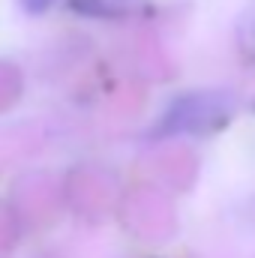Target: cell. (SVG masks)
I'll return each mask as SVG.
<instances>
[{
    "mask_svg": "<svg viewBox=\"0 0 255 258\" xmlns=\"http://www.w3.org/2000/svg\"><path fill=\"white\" fill-rule=\"evenodd\" d=\"M69 3L75 12L90 18H126L144 6V0H69Z\"/></svg>",
    "mask_w": 255,
    "mask_h": 258,
    "instance_id": "2",
    "label": "cell"
},
{
    "mask_svg": "<svg viewBox=\"0 0 255 258\" xmlns=\"http://www.w3.org/2000/svg\"><path fill=\"white\" fill-rule=\"evenodd\" d=\"M51 3H54V0H21L24 12H30V15H39V12H45Z\"/></svg>",
    "mask_w": 255,
    "mask_h": 258,
    "instance_id": "4",
    "label": "cell"
},
{
    "mask_svg": "<svg viewBox=\"0 0 255 258\" xmlns=\"http://www.w3.org/2000/svg\"><path fill=\"white\" fill-rule=\"evenodd\" d=\"M240 48L249 57H255V9H249L240 21Z\"/></svg>",
    "mask_w": 255,
    "mask_h": 258,
    "instance_id": "3",
    "label": "cell"
},
{
    "mask_svg": "<svg viewBox=\"0 0 255 258\" xmlns=\"http://www.w3.org/2000/svg\"><path fill=\"white\" fill-rule=\"evenodd\" d=\"M231 114V102L222 93H186L162 117V132H210Z\"/></svg>",
    "mask_w": 255,
    "mask_h": 258,
    "instance_id": "1",
    "label": "cell"
}]
</instances>
